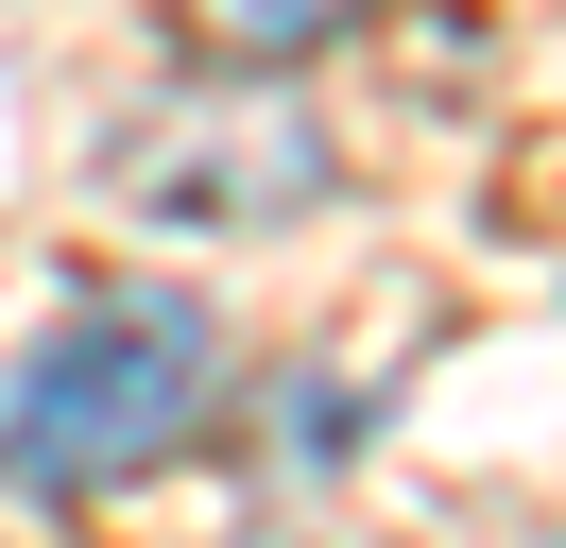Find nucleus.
<instances>
[{
	"mask_svg": "<svg viewBox=\"0 0 566 548\" xmlns=\"http://www.w3.org/2000/svg\"><path fill=\"white\" fill-rule=\"evenodd\" d=\"M207 394H223V326L189 292H86L0 377V479L18 497H120L207 429Z\"/></svg>",
	"mask_w": 566,
	"mask_h": 548,
	"instance_id": "1",
	"label": "nucleus"
},
{
	"mask_svg": "<svg viewBox=\"0 0 566 548\" xmlns=\"http://www.w3.org/2000/svg\"><path fill=\"white\" fill-rule=\"evenodd\" d=\"M104 189L138 205V223H172V240H258V223H292V205L344 189V155H326V120L275 68V86H241V103H155L138 137H104Z\"/></svg>",
	"mask_w": 566,
	"mask_h": 548,
	"instance_id": "2",
	"label": "nucleus"
},
{
	"mask_svg": "<svg viewBox=\"0 0 566 548\" xmlns=\"http://www.w3.org/2000/svg\"><path fill=\"white\" fill-rule=\"evenodd\" d=\"M360 18H395V0H172V34L207 68H310V52H344Z\"/></svg>",
	"mask_w": 566,
	"mask_h": 548,
	"instance_id": "3",
	"label": "nucleus"
}]
</instances>
